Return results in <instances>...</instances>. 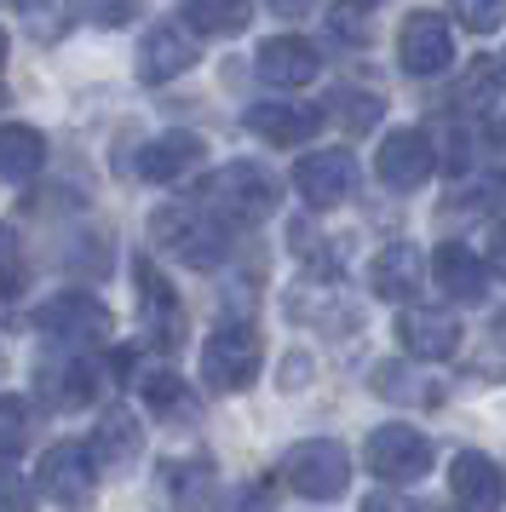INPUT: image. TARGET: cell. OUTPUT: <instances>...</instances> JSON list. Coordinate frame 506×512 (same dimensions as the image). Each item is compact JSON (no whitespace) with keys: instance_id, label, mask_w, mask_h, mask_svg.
<instances>
[{"instance_id":"cell-28","label":"cell","mask_w":506,"mask_h":512,"mask_svg":"<svg viewBox=\"0 0 506 512\" xmlns=\"http://www.w3.org/2000/svg\"><path fill=\"white\" fill-rule=\"evenodd\" d=\"M380 29V6L374 0H334L328 6V35L345 41V47H368Z\"/></svg>"},{"instance_id":"cell-22","label":"cell","mask_w":506,"mask_h":512,"mask_svg":"<svg viewBox=\"0 0 506 512\" xmlns=\"http://www.w3.org/2000/svg\"><path fill=\"white\" fill-rule=\"evenodd\" d=\"M138 392H144V409L156 420H167V426H196L202 420V403H196V392L184 386L173 369H156L138 380Z\"/></svg>"},{"instance_id":"cell-18","label":"cell","mask_w":506,"mask_h":512,"mask_svg":"<svg viewBox=\"0 0 506 512\" xmlns=\"http://www.w3.org/2000/svg\"><path fill=\"white\" fill-rule=\"evenodd\" d=\"M207 144L196 139V133H161V139H150L144 150H138V179H150V185H179L190 167H202Z\"/></svg>"},{"instance_id":"cell-10","label":"cell","mask_w":506,"mask_h":512,"mask_svg":"<svg viewBox=\"0 0 506 512\" xmlns=\"http://www.w3.org/2000/svg\"><path fill=\"white\" fill-rule=\"evenodd\" d=\"M133 277H138V317H144V340H150L156 351H179V340H184V305H179V294L167 288V277H161L150 259H138Z\"/></svg>"},{"instance_id":"cell-35","label":"cell","mask_w":506,"mask_h":512,"mask_svg":"<svg viewBox=\"0 0 506 512\" xmlns=\"http://www.w3.org/2000/svg\"><path fill=\"white\" fill-rule=\"evenodd\" d=\"M305 374H311V357H288V363H282V380H276V386H282V392H299V386H305Z\"/></svg>"},{"instance_id":"cell-2","label":"cell","mask_w":506,"mask_h":512,"mask_svg":"<svg viewBox=\"0 0 506 512\" xmlns=\"http://www.w3.org/2000/svg\"><path fill=\"white\" fill-rule=\"evenodd\" d=\"M282 202V185L259 162H225L202 185V208H213L225 225H259Z\"/></svg>"},{"instance_id":"cell-21","label":"cell","mask_w":506,"mask_h":512,"mask_svg":"<svg viewBox=\"0 0 506 512\" xmlns=\"http://www.w3.org/2000/svg\"><path fill=\"white\" fill-rule=\"evenodd\" d=\"M92 461L110 466V472H121V466H133L138 455H144V426H138L127 409H110V415L92 426Z\"/></svg>"},{"instance_id":"cell-29","label":"cell","mask_w":506,"mask_h":512,"mask_svg":"<svg viewBox=\"0 0 506 512\" xmlns=\"http://www.w3.org/2000/svg\"><path fill=\"white\" fill-rule=\"evenodd\" d=\"M328 116L340 121V127H351V133H368L374 121L386 116V98L380 93H357V87H340L334 104H328Z\"/></svg>"},{"instance_id":"cell-25","label":"cell","mask_w":506,"mask_h":512,"mask_svg":"<svg viewBox=\"0 0 506 512\" xmlns=\"http://www.w3.org/2000/svg\"><path fill=\"white\" fill-rule=\"evenodd\" d=\"M368 392L386 397V403H437L432 380L414 369V363H397V357H386V363L368 369Z\"/></svg>"},{"instance_id":"cell-24","label":"cell","mask_w":506,"mask_h":512,"mask_svg":"<svg viewBox=\"0 0 506 512\" xmlns=\"http://www.w3.org/2000/svg\"><path fill=\"white\" fill-rule=\"evenodd\" d=\"M161 489H167L179 507H207V501L219 495V472H213V461H202V455H190V461H161Z\"/></svg>"},{"instance_id":"cell-13","label":"cell","mask_w":506,"mask_h":512,"mask_svg":"<svg viewBox=\"0 0 506 512\" xmlns=\"http://www.w3.org/2000/svg\"><path fill=\"white\" fill-rule=\"evenodd\" d=\"M322 121H328V110H317V104H282V98H271V104H253L248 110V133L276 144V150H299V144H311L322 133Z\"/></svg>"},{"instance_id":"cell-40","label":"cell","mask_w":506,"mask_h":512,"mask_svg":"<svg viewBox=\"0 0 506 512\" xmlns=\"http://www.w3.org/2000/svg\"><path fill=\"white\" fill-rule=\"evenodd\" d=\"M501 139H506V127H501Z\"/></svg>"},{"instance_id":"cell-31","label":"cell","mask_w":506,"mask_h":512,"mask_svg":"<svg viewBox=\"0 0 506 512\" xmlns=\"http://www.w3.org/2000/svg\"><path fill=\"white\" fill-rule=\"evenodd\" d=\"M29 426H35L29 403H23V397H0V455H23L29 438H35Z\"/></svg>"},{"instance_id":"cell-12","label":"cell","mask_w":506,"mask_h":512,"mask_svg":"<svg viewBox=\"0 0 506 512\" xmlns=\"http://www.w3.org/2000/svg\"><path fill=\"white\" fill-rule=\"evenodd\" d=\"M253 64H259V81H265V87L294 93V87H311L322 75V52L311 47L305 35H271L265 47L253 52Z\"/></svg>"},{"instance_id":"cell-8","label":"cell","mask_w":506,"mask_h":512,"mask_svg":"<svg viewBox=\"0 0 506 512\" xmlns=\"http://www.w3.org/2000/svg\"><path fill=\"white\" fill-rule=\"evenodd\" d=\"M374 173H380V185L397 190V196L420 190L437 173L432 133H420V127H391L386 139H380V150H374Z\"/></svg>"},{"instance_id":"cell-7","label":"cell","mask_w":506,"mask_h":512,"mask_svg":"<svg viewBox=\"0 0 506 512\" xmlns=\"http://www.w3.org/2000/svg\"><path fill=\"white\" fill-rule=\"evenodd\" d=\"M92 484H98V461L87 443H52L35 461V495L58 501V507H87Z\"/></svg>"},{"instance_id":"cell-4","label":"cell","mask_w":506,"mask_h":512,"mask_svg":"<svg viewBox=\"0 0 506 512\" xmlns=\"http://www.w3.org/2000/svg\"><path fill=\"white\" fill-rule=\"evenodd\" d=\"M259 363H265V346H259V334L248 323H219L207 334L202 346V380L207 392H248L253 380H259Z\"/></svg>"},{"instance_id":"cell-41","label":"cell","mask_w":506,"mask_h":512,"mask_svg":"<svg viewBox=\"0 0 506 512\" xmlns=\"http://www.w3.org/2000/svg\"><path fill=\"white\" fill-rule=\"evenodd\" d=\"M501 64H506V58H501Z\"/></svg>"},{"instance_id":"cell-36","label":"cell","mask_w":506,"mask_h":512,"mask_svg":"<svg viewBox=\"0 0 506 512\" xmlns=\"http://www.w3.org/2000/svg\"><path fill=\"white\" fill-rule=\"evenodd\" d=\"M443 167H449V173H466V167H472V150H466L460 133H449V156H443Z\"/></svg>"},{"instance_id":"cell-27","label":"cell","mask_w":506,"mask_h":512,"mask_svg":"<svg viewBox=\"0 0 506 512\" xmlns=\"http://www.w3.org/2000/svg\"><path fill=\"white\" fill-rule=\"evenodd\" d=\"M98 386H104V369H98V363H87V357H75V363H64V369L46 374V397H52V403H64V409L92 403V397H98Z\"/></svg>"},{"instance_id":"cell-19","label":"cell","mask_w":506,"mask_h":512,"mask_svg":"<svg viewBox=\"0 0 506 512\" xmlns=\"http://www.w3.org/2000/svg\"><path fill=\"white\" fill-rule=\"evenodd\" d=\"M426 277V259L414 242H386L374 265H368V288H374V300H409L414 288Z\"/></svg>"},{"instance_id":"cell-16","label":"cell","mask_w":506,"mask_h":512,"mask_svg":"<svg viewBox=\"0 0 506 512\" xmlns=\"http://www.w3.org/2000/svg\"><path fill=\"white\" fill-rule=\"evenodd\" d=\"M432 282L455 305H483V294H489V265L466 242H443L432 254Z\"/></svg>"},{"instance_id":"cell-33","label":"cell","mask_w":506,"mask_h":512,"mask_svg":"<svg viewBox=\"0 0 506 512\" xmlns=\"http://www.w3.org/2000/svg\"><path fill=\"white\" fill-rule=\"evenodd\" d=\"M449 12H455L460 29H472V35H495L506 24V0H449Z\"/></svg>"},{"instance_id":"cell-32","label":"cell","mask_w":506,"mask_h":512,"mask_svg":"<svg viewBox=\"0 0 506 512\" xmlns=\"http://www.w3.org/2000/svg\"><path fill=\"white\" fill-rule=\"evenodd\" d=\"M23 277H29V259H23V242L12 225H0V300H18Z\"/></svg>"},{"instance_id":"cell-30","label":"cell","mask_w":506,"mask_h":512,"mask_svg":"<svg viewBox=\"0 0 506 512\" xmlns=\"http://www.w3.org/2000/svg\"><path fill=\"white\" fill-rule=\"evenodd\" d=\"M501 87H506V64H472V75L460 81L455 104L478 116V110H489V104H501Z\"/></svg>"},{"instance_id":"cell-34","label":"cell","mask_w":506,"mask_h":512,"mask_svg":"<svg viewBox=\"0 0 506 512\" xmlns=\"http://www.w3.org/2000/svg\"><path fill=\"white\" fill-rule=\"evenodd\" d=\"M483 265L506 277V219H495V225L483 231Z\"/></svg>"},{"instance_id":"cell-23","label":"cell","mask_w":506,"mask_h":512,"mask_svg":"<svg viewBox=\"0 0 506 512\" xmlns=\"http://www.w3.org/2000/svg\"><path fill=\"white\" fill-rule=\"evenodd\" d=\"M46 162V139L35 127H23V121H6L0 127V179L6 185H23V179H35Z\"/></svg>"},{"instance_id":"cell-37","label":"cell","mask_w":506,"mask_h":512,"mask_svg":"<svg viewBox=\"0 0 506 512\" xmlns=\"http://www.w3.org/2000/svg\"><path fill=\"white\" fill-rule=\"evenodd\" d=\"M29 501V489H18L12 478H0V507H23Z\"/></svg>"},{"instance_id":"cell-26","label":"cell","mask_w":506,"mask_h":512,"mask_svg":"<svg viewBox=\"0 0 506 512\" xmlns=\"http://www.w3.org/2000/svg\"><path fill=\"white\" fill-rule=\"evenodd\" d=\"M184 24L196 35H242L253 24V0H184Z\"/></svg>"},{"instance_id":"cell-14","label":"cell","mask_w":506,"mask_h":512,"mask_svg":"<svg viewBox=\"0 0 506 512\" xmlns=\"http://www.w3.org/2000/svg\"><path fill=\"white\" fill-rule=\"evenodd\" d=\"M397 340L414 363H449L460 351V323L449 311H432V305H409L397 317Z\"/></svg>"},{"instance_id":"cell-17","label":"cell","mask_w":506,"mask_h":512,"mask_svg":"<svg viewBox=\"0 0 506 512\" xmlns=\"http://www.w3.org/2000/svg\"><path fill=\"white\" fill-rule=\"evenodd\" d=\"M449 489H455L460 507L489 512V507H501L506 501V472L489 461L483 449H460L455 461H449Z\"/></svg>"},{"instance_id":"cell-20","label":"cell","mask_w":506,"mask_h":512,"mask_svg":"<svg viewBox=\"0 0 506 512\" xmlns=\"http://www.w3.org/2000/svg\"><path fill=\"white\" fill-rule=\"evenodd\" d=\"M282 305H288L294 323H311V328H351L357 323V305H345V294L334 282H294Z\"/></svg>"},{"instance_id":"cell-3","label":"cell","mask_w":506,"mask_h":512,"mask_svg":"<svg viewBox=\"0 0 506 512\" xmlns=\"http://www.w3.org/2000/svg\"><path fill=\"white\" fill-rule=\"evenodd\" d=\"M282 484L305 501H340L351 484V449L334 438H305L282 455Z\"/></svg>"},{"instance_id":"cell-5","label":"cell","mask_w":506,"mask_h":512,"mask_svg":"<svg viewBox=\"0 0 506 512\" xmlns=\"http://www.w3.org/2000/svg\"><path fill=\"white\" fill-rule=\"evenodd\" d=\"M35 328L46 340H58V346H104L115 334V317L104 300L69 288V294H52L46 305H35Z\"/></svg>"},{"instance_id":"cell-15","label":"cell","mask_w":506,"mask_h":512,"mask_svg":"<svg viewBox=\"0 0 506 512\" xmlns=\"http://www.w3.org/2000/svg\"><path fill=\"white\" fill-rule=\"evenodd\" d=\"M196 58H202V52H196V41H190L184 29L156 24L144 41H138V81H144V87H161V81L184 75Z\"/></svg>"},{"instance_id":"cell-11","label":"cell","mask_w":506,"mask_h":512,"mask_svg":"<svg viewBox=\"0 0 506 512\" xmlns=\"http://www.w3.org/2000/svg\"><path fill=\"white\" fill-rule=\"evenodd\" d=\"M397 64L409 75H443L455 64V35L437 12H409L397 29Z\"/></svg>"},{"instance_id":"cell-6","label":"cell","mask_w":506,"mask_h":512,"mask_svg":"<svg viewBox=\"0 0 506 512\" xmlns=\"http://www.w3.org/2000/svg\"><path fill=\"white\" fill-rule=\"evenodd\" d=\"M363 461L380 484H420L432 472V438L414 426H374L363 443Z\"/></svg>"},{"instance_id":"cell-38","label":"cell","mask_w":506,"mask_h":512,"mask_svg":"<svg viewBox=\"0 0 506 512\" xmlns=\"http://www.w3.org/2000/svg\"><path fill=\"white\" fill-rule=\"evenodd\" d=\"M6 47H12V41H6V29H0V70H6Z\"/></svg>"},{"instance_id":"cell-9","label":"cell","mask_w":506,"mask_h":512,"mask_svg":"<svg viewBox=\"0 0 506 512\" xmlns=\"http://www.w3.org/2000/svg\"><path fill=\"white\" fill-rule=\"evenodd\" d=\"M294 190L305 208H340L357 190V156L351 150H305L294 162Z\"/></svg>"},{"instance_id":"cell-1","label":"cell","mask_w":506,"mask_h":512,"mask_svg":"<svg viewBox=\"0 0 506 512\" xmlns=\"http://www.w3.org/2000/svg\"><path fill=\"white\" fill-rule=\"evenodd\" d=\"M150 236H156L161 248L173 259H184L190 271H213V265H225L230 254V231L225 219L213 208H156L150 213Z\"/></svg>"},{"instance_id":"cell-39","label":"cell","mask_w":506,"mask_h":512,"mask_svg":"<svg viewBox=\"0 0 506 512\" xmlns=\"http://www.w3.org/2000/svg\"><path fill=\"white\" fill-rule=\"evenodd\" d=\"M276 6H299V0H276Z\"/></svg>"}]
</instances>
